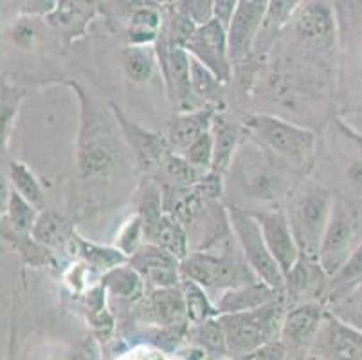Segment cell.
<instances>
[{"label": "cell", "instance_id": "8d00e7d4", "mask_svg": "<svg viewBox=\"0 0 362 360\" xmlns=\"http://www.w3.org/2000/svg\"><path fill=\"white\" fill-rule=\"evenodd\" d=\"M146 242V234H144V222L139 213L132 214L127 222L119 227L116 234V240H114V245L121 250L123 254H127L128 257L136 252L143 243Z\"/></svg>", "mask_w": 362, "mask_h": 360}, {"label": "cell", "instance_id": "ac0fdd59", "mask_svg": "<svg viewBox=\"0 0 362 360\" xmlns=\"http://www.w3.org/2000/svg\"><path fill=\"white\" fill-rule=\"evenodd\" d=\"M139 315L148 325L163 326H187L186 301L180 286H163V289H150L146 296L136 303Z\"/></svg>", "mask_w": 362, "mask_h": 360}, {"label": "cell", "instance_id": "b9f144b4", "mask_svg": "<svg viewBox=\"0 0 362 360\" xmlns=\"http://www.w3.org/2000/svg\"><path fill=\"white\" fill-rule=\"evenodd\" d=\"M16 110L18 108H16L15 103H0V151H4L6 146H8Z\"/></svg>", "mask_w": 362, "mask_h": 360}, {"label": "cell", "instance_id": "603a6c76", "mask_svg": "<svg viewBox=\"0 0 362 360\" xmlns=\"http://www.w3.org/2000/svg\"><path fill=\"white\" fill-rule=\"evenodd\" d=\"M283 290L274 289V286L267 285L262 279H256L252 283H245V285L233 286V289L223 290L222 294L216 296V310L218 315L222 313H233V312H243V310H252L258 306L267 305V303L274 301L278 297L283 296Z\"/></svg>", "mask_w": 362, "mask_h": 360}, {"label": "cell", "instance_id": "74e56055", "mask_svg": "<svg viewBox=\"0 0 362 360\" xmlns=\"http://www.w3.org/2000/svg\"><path fill=\"white\" fill-rule=\"evenodd\" d=\"M184 157L200 170L209 171L213 166V155H215V141H213L211 130L199 135L189 146L184 150Z\"/></svg>", "mask_w": 362, "mask_h": 360}, {"label": "cell", "instance_id": "f546056e", "mask_svg": "<svg viewBox=\"0 0 362 360\" xmlns=\"http://www.w3.org/2000/svg\"><path fill=\"white\" fill-rule=\"evenodd\" d=\"M362 283V240L354 252L348 256V260L342 263L341 269L328 279L327 292H325V299L322 303L330 306L332 303L339 301L344 296L357 289Z\"/></svg>", "mask_w": 362, "mask_h": 360}, {"label": "cell", "instance_id": "4fadbf2b", "mask_svg": "<svg viewBox=\"0 0 362 360\" xmlns=\"http://www.w3.org/2000/svg\"><path fill=\"white\" fill-rule=\"evenodd\" d=\"M267 9L269 0H238L231 22L227 25L233 67L242 65L252 56V47L265 22Z\"/></svg>", "mask_w": 362, "mask_h": 360}, {"label": "cell", "instance_id": "8992f818", "mask_svg": "<svg viewBox=\"0 0 362 360\" xmlns=\"http://www.w3.org/2000/svg\"><path fill=\"white\" fill-rule=\"evenodd\" d=\"M362 240V211L346 198H334L330 220L322 234L317 262L327 272L334 276L355 247Z\"/></svg>", "mask_w": 362, "mask_h": 360}, {"label": "cell", "instance_id": "ab89813d", "mask_svg": "<svg viewBox=\"0 0 362 360\" xmlns=\"http://www.w3.org/2000/svg\"><path fill=\"white\" fill-rule=\"evenodd\" d=\"M11 38L21 49H33L40 38V31L31 16H28V18H22L13 24Z\"/></svg>", "mask_w": 362, "mask_h": 360}, {"label": "cell", "instance_id": "7c38bea8", "mask_svg": "<svg viewBox=\"0 0 362 360\" xmlns=\"http://www.w3.org/2000/svg\"><path fill=\"white\" fill-rule=\"evenodd\" d=\"M108 108H110L112 117L119 127L124 141L130 146V150L134 151L139 170L144 175H156L160 163H163V158L170 151L166 141H164V135L141 127L134 119L128 117L116 103H108Z\"/></svg>", "mask_w": 362, "mask_h": 360}, {"label": "cell", "instance_id": "e0dca14e", "mask_svg": "<svg viewBox=\"0 0 362 360\" xmlns=\"http://www.w3.org/2000/svg\"><path fill=\"white\" fill-rule=\"evenodd\" d=\"M328 279L327 272L319 265L317 257L299 254L292 269L285 274V297L288 305L301 301H321L325 299Z\"/></svg>", "mask_w": 362, "mask_h": 360}, {"label": "cell", "instance_id": "f1b7e54d", "mask_svg": "<svg viewBox=\"0 0 362 360\" xmlns=\"http://www.w3.org/2000/svg\"><path fill=\"white\" fill-rule=\"evenodd\" d=\"M186 342L199 348L206 355V359H231L229 348H227L226 332H223L218 315L187 326Z\"/></svg>", "mask_w": 362, "mask_h": 360}, {"label": "cell", "instance_id": "3957f363", "mask_svg": "<svg viewBox=\"0 0 362 360\" xmlns=\"http://www.w3.org/2000/svg\"><path fill=\"white\" fill-rule=\"evenodd\" d=\"M287 308L288 301L283 294L281 297L258 308L218 315L226 332L229 356L245 360V356L259 346L278 339Z\"/></svg>", "mask_w": 362, "mask_h": 360}, {"label": "cell", "instance_id": "2e32d148", "mask_svg": "<svg viewBox=\"0 0 362 360\" xmlns=\"http://www.w3.org/2000/svg\"><path fill=\"white\" fill-rule=\"evenodd\" d=\"M128 263L143 276L148 289L180 286V281H182L179 257H175L156 243L144 242L136 252L128 257Z\"/></svg>", "mask_w": 362, "mask_h": 360}, {"label": "cell", "instance_id": "7a4b0ae2", "mask_svg": "<svg viewBox=\"0 0 362 360\" xmlns=\"http://www.w3.org/2000/svg\"><path fill=\"white\" fill-rule=\"evenodd\" d=\"M247 135L288 164L307 175L315 163V132L272 114H249L242 119Z\"/></svg>", "mask_w": 362, "mask_h": 360}, {"label": "cell", "instance_id": "52a82bcc", "mask_svg": "<svg viewBox=\"0 0 362 360\" xmlns=\"http://www.w3.org/2000/svg\"><path fill=\"white\" fill-rule=\"evenodd\" d=\"M226 209L240 250H242L243 257L252 269V272L267 285L274 286L278 290L285 289V276H283L278 262L263 240L258 220L252 216L251 211L243 209L236 204H226Z\"/></svg>", "mask_w": 362, "mask_h": 360}, {"label": "cell", "instance_id": "d6986e66", "mask_svg": "<svg viewBox=\"0 0 362 360\" xmlns=\"http://www.w3.org/2000/svg\"><path fill=\"white\" fill-rule=\"evenodd\" d=\"M218 105L206 103L192 110H182L171 119L164 130V141H166L170 151L184 153L189 144L195 141L199 135L211 130L213 117L218 112Z\"/></svg>", "mask_w": 362, "mask_h": 360}, {"label": "cell", "instance_id": "e575fe53", "mask_svg": "<svg viewBox=\"0 0 362 360\" xmlns=\"http://www.w3.org/2000/svg\"><path fill=\"white\" fill-rule=\"evenodd\" d=\"M8 177L9 186H11L16 193L22 194V197H24L28 202H31L36 209H45V194L44 190H42V184L28 164L13 161V163L9 164Z\"/></svg>", "mask_w": 362, "mask_h": 360}, {"label": "cell", "instance_id": "7dc6e473", "mask_svg": "<svg viewBox=\"0 0 362 360\" xmlns=\"http://www.w3.org/2000/svg\"><path fill=\"white\" fill-rule=\"evenodd\" d=\"M151 2H156V4L159 6H166V4H171L173 0H151Z\"/></svg>", "mask_w": 362, "mask_h": 360}, {"label": "cell", "instance_id": "4316f807", "mask_svg": "<svg viewBox=\"0 0 362 360\" xmlns=\"http://www.w3.org/2000/svg\"><path fill=\"white\" fill-rule=\"evenodd\" d=\"M144 234H146V242L163 247L179 260H184L192 250L186 227L168 213H163L156 222L144 227Z\"/></svg>", "mask_w": 362, "mask_h": 360}, {"label": "cell", "instance_id": "83f0119b", "mask_svg": "<svg viewBox=\"0 0 362 360\" xmlns=\"http://www.w3.org/2000/svg\"><path fill=\"white\" fill-rule=\"evenodd\" d=\"M119 65L128 81L134 85L150 83L159 71L156 45L127 44L119 52Z\"/></svg>", "mask_w": 362, "mask_h": 360}, {"label": "cell", "instance_id": "d6a6232c", "mask_svg": "<svg viewBox=\"0 0 362 360\" xmlns=\"http://www.w3.org/2000/svg\"><path fill=\"white\" fill-rule=\"evenodd\" d=\"M189 81H192V92L199 105H218L222 101L226 83L220 81L218 76L211 69H207L206 65L200 64L199 59L192 58V56H189Z\"/></svg>", "mask_w": 362, "mask_h": 360}, {"label": "cell", "instance_id": "9c48e42d", "mask_svg": "<svg viewBox=\"0 0 362 360\" xmlns=\"http://www.w3.org/2000/svg\"><path fill=\"white\" fill-rule=\"evenodd\" d=\"M325 312L327 305L321 301L288 305L279 330V339L287 348L288 359H308V352L317 337Z\"/></svg>", "mask_w": 362, "mask_h": 360}, {"label": "cell", "instance_id": "d590c367", "mask_svg": "<svg viewBox=\"0 0 362 360\" xmlns=\"http://www.w3.org/2000/svg\"><path fill=\"white\" fill-rule=\"evenodd\" d=\"M38 213H40V209H36L31 202H28L22 194H18L11 187L8 209H6L4 216L13 229L21 231V233L31 234L33 223H35Z\"/></svg>", "mask_w": 362, "mask_h": 360}, {"label": "cell", "instance_id": "d4e9b609", "mask_svg": "<svg viewBox=\"0 0 362 360\" xmlns=\"http://www.w3.org/2000/svg\"><path fill=\"white\" fill-rule=\"evenodd\" d=\"M303 2L305 0H269L265 22L259 29V35L255 42V47H252V54L263 56L271 51L279 33L291 24L292 16L296 15Z\"/></svg>", "mask_w": 362, "mask_h": 360}, {"label": "cell", "instance_id": "4dcf8cb0", "mask_svg": "<svg viewBox=\"0 0 362 360\" xmlns=\"http://www.w3.org/2000/svg\"><path fill=\"white\" fill-rule=\"evenodd\" d=\"M206 173V170H200V168L193 166L182 153L168 151L166 157L160 163L159 170L156 171V175H151V177H156L160 184L189 187L199 184Z\"/></svg>", "mask_w": 362, "mask_h": 360}, {"label": "cell", "instance_id": "30bf717a", "mask_svg": "<svg viewBox=\"0 0 362 360\" xmlns=\"http://www.w3.org/2000/svg\"><path fill=\"white\" fill-rule=\"evenodd\" d=\"M308 359L362 360V330L327 308Z\"/></svg>", "mask_w": 362, "mask_h": 360}, {"label": "cell", "instance_id": "bcb514c9", "mask_svg": "<svg viewBox=\"0 0 362 360\" xmlns=\"http://www.w3.org/2000/svg\"><path fill=\"white\" fill-rule=\"evenodd\" d=\"M9 194H11V186L4 182V178H0V214H4L8 209Z\"/></svg>", "mask_w": 362, "mask_h": 360}, {"label": "cell", "instance_id": "5bb4252c", "mask_svg": "<svg viewBox=\"0 0 362 360\" xmlns=\"http://www.w3.org/2000/svg\"><path fill=\"white\" fill-rule=\"evenodd\" d=\"M292 31L303 45L327 51L335 44V16L325 0H305L291 20Z\"/></svg>", "mask_w": 362, "mask_h": 360}, {"label": "cell", "instance_id": "7bdbcfd3", "mask_svg": "<svg viewBox=\"0 0 362 360\" xmlns=\"http://www.w3.org/2000/svg\"><path fill=\"white\" fill-rule=\"evenodd\" d=\"M58 0H22V11L28 16H47L56 8Z\"/></svg>", "mask_w": 362, "mask_h": 360}, {"label": "cell", "instance_id": "44dd1931", "mask_svg": "<svg viewBox=\"0 0 362 360\" xmlns=\"http://www.w3.org/2000/svg\"><path fill=\"white\" fill-rule=\"evenodd\" d=\"M213 141H215V155H213L211 171L226 175L231 168L233 158L238 151L240 144L245 141L247 128L243 121H235L223 112H216L211 123Z\"/></svg>", "mask_w": 362, "mask_h": 360}, {"label": "cell", "instance_id": "ffe728a7", "mask_svg": "<svg viewBox=\"0 0 362 360\" xmlns=\"http://www.w3.org/2000/svg\"><path fill=\"white\" fill-rule=\"evenodd\" d=\"M96 15L98 0H58L56 8L45 16V22L64 36L69 47L72 42L85 36Z\"/></svg>", "mask_w": 362, "mask_h": 360}, {"label": "cell", "instance_id": "f35d334b", "mask_svg": "<svg viewBox=\"0 0 362 360\" xmlns=\"http://www.w3.org/2000/svg\"><path fill=\"white\" fill-rule=\"evenodd\" d=\"M171 4L177 11L192 20L197 28L215 18V2L213 0H173Z\"/></svg>", "mask_w": 362, "mask_h": 360}, {"label": "cell", "instance_id": "60d3db41", "mask_svg": "<svg viewBox=\"0 0 362 360\" xmlns=\"http://www.w3.org/2000/svg\"><path fill=\"white\" fill-rule=\"evenodd\" d=\"M288 359V353L281 339H274V341L267 342V344L259 346L252 353L245 356V360H285Z\"/></svg>", "mask_w": 362, "mask_h": 360}, {"label": "cell", "instance_id": "cb8c5ba5", "mask_svg": "<svg viewBox=\"0 0 362 360\" xmlns=\"http://www.w3.org/2000/svg\"><path fill=\"white\" fill-rule=\"evenodd\" d=\"M100 283L107 290L108 299H116L124 305H136L148 292L143 276L128 262L101 274Z\"/></svg>", "mask_w": 362, "mask_h": 360}, {"label": "cell", "instance_id": "ee69618b", "mask_svg": "<svg viewBox=\"0 0 362 360\" xmlns=\"http://www.w3.org/2000/svg\"><path fill=\"white\" fill-rule=\"evenodd\" d=\"M213 2H215V18H218L227 28L238 0H213Z\"/></svg>", "mask_w": 362, "mask_h": 360}, {"label": "cell", "instance_id": "f6af8a7d", "mask_svg": "<svg viewBox=\"0 0 362 360\" xmlns=\"http://www.w3.org/2000/svg\"><path fill=\"white\" fill-rule=\"evenodd\" d=\"M346 178L355 190H358L362 193V158H358V161H355L354 164L348 166Z\"/></svg>", "mask_w": 362, "mask_h": 360}, {"label": "cell", "instance_id": "9a60e30c", "mask_svg": "<svg viewBox=\"0 0 362 360\" xmlns=\"http://www.w3.org/2000/svg\"><path fill=\"white\" fill-rule=\"evenodd\" d=\"M251 213L258 220L263 240L285 276L301 254L288 223L287 213L285 209H252Z\"/></svg>", "mask_w": 362, "mask_h": 360}, {"label": "cell", "instance_id": "5b68a950", "mask_svg": "<svg viewBox=\"0 0 362 360\" xmlns=\"http://www.w3.org/2000/svg\"><path fill=\"white\" fill-rule=\"evenodd\" d=\"M332 204L334 197L310 180H301L287 194L285 213L303 254L317 257L322 234L330 220Z\"/></svg>", "mask_w": 362, "mask_h": 360}, {"label": "cell", "instance_id": "484cf974", "mask_svg": "<svg viewBox=\"0 0 362 360\" xmlns=\"http://www.w3.org/2000/svg\"><path fill=\"white\" fill-rule=\"evenodd\" d=\"M164 13L156 2H146L134 9L124 22V42L134 45H151L159 38Z\"/></svg>", "mask_w": 362, "mask_h": 360}, {"label": "cell", "instance_id": "836d02e7", "mask_svg": "<svg viewBox=\"0 0 362 360\" xmlns=\"http://www.w3.org/2000/svg\"><path fill=\"white\" fill-rule=\"evenodd\" d=\"M180 289L184 294V301H186V313L189 325H197L206 319L218 315L215 301L211 299V294L207 292L202 285L182 276Z\"/></svg>", "mask_w": 362, "mask_h": 360}, {"label": "cell", "instance_id": "1f68e13d", "mask_svg": "<svg viewBox=\"0 0 362 360\" xmlns=\"http://www.w3.org/2000/svg\"><path fill=\"white\" fill-rule=\"evenodd\" d=\"M76 257H80L81 262L87 263L88 269L100 274V277L107 270L128 262L127 254L121 252L116 245H98V243L85 240L80 234L76 238Z\"/></svg>", "mask_w": 362, "mask_h": 360}, {"label": "cell", "instance_id": "8fae6325", "mask_svg": "<svg viewBox=\"0 0 362 360\" xmlns=\"http://www.w3.org/2000/svg\"><path fill=\"white\" fill-rule=\"evenodd\" d=\"M153 45L159 59V72L171 105L179 112L200 107L189 81V52L179 45H170L163 36H159Z\"/></svg>", "mask_w": 362, "mask_h": 360}, {"label": "cell", "instance_id": "7402d4cb", "mask_svg": "<svg viewBox=\"0 0 362 360\" xmlns=\"http://www.w3.org/2000/svg\"><path fill=\"white\" fill-rule=\"evenodd\" d=\"M33 240L40 243V245L47 247L49 250H64V252L71 254L76 257V233L74 226L69 218L64 214L56 213V211L42 209L36 216L35 223L31 229Z\"/></svg>", "mask_w": 362, "mask_h": 360}, {"label": "cell", "instance_id": "ba28073f", "mask_svg": "<svg viewBox=\"0 0 362 360\" xmlns=\"http://www.w3.org/2000/svg\"><path fill=\"white\" fill-rule=\"evenodd\" d=\"M184 49L189 52L192 58L199 59L200 64L211 69L222 83H231L235 67L229 52V36H227V28L218 18L199 25L184 44Z\"/></svg>", "mask_w": 362, "mask_h": 360}, {"label": "cell", "instance_id": "277c9868", "mask_svg": "<svg viewBox=\"0 0 362 360\" xmlns=\"http://www.w3.org/2000/svg\"><path fill=\"white\" fill-rule=\"evenodd\" d=\"M180 272L184 277L202 285L209 294H222L227 289L258 279L245 262L236 238L220 250H189L187 256L180 260Z\"/></svg>", "mask_w": 362, "mask_h": 360}, {"label": "cell", "instance_id": "6da1fadb", "mask_svg": "<svg viewBox=\"0 0 362 360\" xmlns=\"http://www.w3.org/2000/svg\"><path fill=\"white\" fill-rule=\"evenodd\" d=\"M67 87L80 99V132L76 143V168L83 182H101L110 178L119 163V148L114 132L100 108L78 81L65 79Z\"/></svg>", "mask_w": 362, "mask_h": 360}]
</instances>
